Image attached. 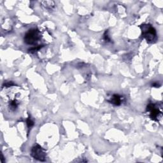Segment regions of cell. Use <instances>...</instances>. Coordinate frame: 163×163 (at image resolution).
Returning <instances> with one entry per match:
<instances>
[{
	"mask_svg": "<svg viewBox=\"0 0 163 163\" xmlns=\"http://www.w3.org/2000/svg\"><path fill=\"white\" fill-rule=\"evenodd\" d=\"M143 37L148 43H152L156 39V31L151 25L144 24L141 26Z\"/></svg>",
	"mask_w": 163,
	"mask_h": 163,
	"instance_id": "1",
	"label": "cell"
},
{
	"mask_svg": "<svg viewBox=\"0 0 163 163\" xmlns=\"http://www.w3.org/2000/svg\"><path fill=\"white\" fill-rule=\"evenodd\" d=\"M40 38L39 31L38 29H30L26 33L24 37V42L28 45H34Z\"/></svg>",
	"mask_w": 163,
	"mask_h": 163,
	"instance_id": "2",
	"label": "cell"
},
{
	"mask_svg": "<svg viewBox=\"0 0 163 163\" xmlns=\"http://www.w3.org/2000/svg\"><path fill=\"white\" fill-rule=\"evenodd\" d=\"M31 155L35 159L39 161H45L46 160V152L39 145H35L32 148Z\"/></svg>",
	"mask_w": 163,
	"mask_h": 163,
	"instance_id": "3",
	"label": "cell"
},
{
	"mask_svg": "<svg viewBox=\"0 0 163 163\" xmlns=\"http://www.w3.org/2000/svg\"><path fill=\"white\" fill-rule=\"evenodd\" d=\"M147 110L149 112V115L152 120L158 121L159 118H161L162 113L157 108L156 105L154 104L151 103L147 106Z\"/></svg>",
	"mask_w": 163,
	"mask_h": 163,
	"instance_id": "4",
	"label": "cell"
},
{
	"mask_svg": "<svg viewBox=\"0 0 163 163\" xmlns=\"http://www.w3.org/2000/svg\"><path fill=\"white\" fill-rule=\"evenodd\" d=\"M122 96H119L118 94H113L112 96L111 99L109 100V102L114 105L119 106L122 103Z\"/></svg>",
	"mask_w": 163,
	"mask_h": 163,
	"instance_id": "5",
	"label": "cell"
},
{
	"mask_svg": "<svg viewBox=\"0 0 163 163\" xmlns=\"http://www.w3.org/2000/svg\"><path fill=\"white\" fill-rule=\"evenodd\" d=\"M42 6L47 10H52L55 7V3L52 1H41Z\"/></svg>",
	"mask_w": 163,
	"mask_h": 163,
	"instance_id": "6",
	"label": "cell"
},
{
	"mask_svg": "<svg viewBox=\"0 0 163 163\" xmlns=\"http://www.w3.org/2000/svg\"><path fill=\"white\" fill-rule=\"evenodd\" d=\"M42 47V45H39V46H37V47H33L32 48H31L30 50H29V52H31V53H33V52H35L38 51V50L40 49V48Z\"/></svg>",
	"mask_w": 163,
	"mask_h": 163,
	"instance_id": "7",
	"label": "cell"
},
{
	"mask_svg": "<svg viewBox=\"0 0 163 163\" xmlns=\"http://www.w3.org/2000/svg\"><path fill=\"white\" fill-rule=\"evenodd\" d=\"M27 125L29 128L31 127L34 125V122L30 118H28L27 119Z\"/></svg>",
	"mask_w": 163,
	"mask_h": 163,
	"instance_id": "8",
	"label": "cell"
},
{
	"mask_svg": "<svg viewBox=\"0 0 163 163\" xmlns=\"http://www.w3.org/2000/svg\"><path fill=\"white\" fill-rule=\"evenodd\" d=\"M104 39H105V40L107 41V42H109L110 40V39L109 36H108V31H107L104 34Z\"/></svg>",
	"mask_w": 163,
	"mask_h": 163,
	"instance_id": "9",
	"label": "cell"
},
{
	"mask_svg": "<svg viewBox=\"0 0 163 163\" xmlns=\"http://www.w3.org/2000/svg\"><path fill=\"white\" fill-rule=\"evenodd\" d=\"M152 86L153 87H159L161 86V84H160L159 83H158V82H155V83H153Z\"/></svg>",
	"mask_w": 163,
	"mask_h": 163,
	"instance_id": "10",
	"label": "cell"
}]
</instances>
